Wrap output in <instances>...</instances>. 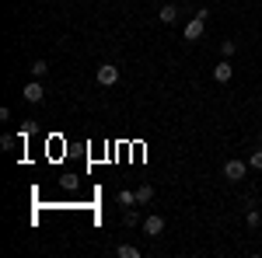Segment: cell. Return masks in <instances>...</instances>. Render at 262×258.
<instances>
[{
  "instance_id": "30bf717a",
  "label": "cell",
  "mask_w": 262,
  "mask_h": 258,
  "mask_svg": "<svg viewBox=\"0 0 262 258\" xmlns=\"http://www.w3.org/2000/svg\"><path fill=\"white\" fill-rule=\"evenodd\" d=\"M28 70H32V77H35V80H42L46 74H49V63H46V60H35L32 66H28Z\"/></svg>"
},
{
  "instance_id": "5b68a950",
  "label": "cell",
  "mask_w": 262,
  "mask_h": 258,
  "mask_svg": "<svg viewBox=\"0 0 262 258\" xmlns=\"http://www.w3.org/2000/svg\"><path fill=\"white\" fill-rule=\"evenodd\" d=\"M143 230H147L150 238H161V234H164V217H158V213H150V217L143 220Z\"/></svg>"
},
{
  "instance_id": "5bb4252c",
  "label": "cell",
  "mask_w": 262,
  "mask_h": 258,
  "mask_svg": "<svg viewBox=\"0 0 262 258\" xmlns=\"http://www.w3.org/2000/svg\"><path fill=\"white\" fill-rule=\"evenodd\" d=\"M221 49H224V56H234V49H238V45H234L231 39H224V42H221Z\"/></svg>"
},
{
  "instance_id": "7c38bea8",
  "label": "cell",
  "mask_w": 262,
  "mask_h": 258,
  "mask_svg": "<svg viewBox=\"0 0 262 258\" xmlns=\"http://www.w3.org/2000/svg\"><path fill=\"white\" fill-rule=\"evenodd\" d=\"M248 168H252V171H262V150H252V157H248Z\"/></svg>"
},
{
  "instance_id": "52a82bcc",
  "label": "cell",
  "mask_w": 262,
  "mask_h": 258,
  "mask_svg": "<svg viewBox=\"0 0 262 258\" xmlns=\"http://www.w3.org/2000/svg\"><path fill=\"white\" fill-rule=\"evenodd\" d=\"M158 14H161V25H171V21L179 18V7H175V4H164Z\"/></svg>"
},
{
  "instance_id": "ba28073f",
  "label": "cell",
  "mask_w": 262,
  "mask_h": 258,
  "mask_svg": "<svg viewBox=\"0 0 262 258\" xmlns=\"http://www.w3.org/2000/svg\"><path fill=\"white\" fill-rule=\"evenodd\" d=\"M150 199H154V185H140L137 189V206H147Z\"/></svg>"
},
{
  "instance_id": "6da1fadb",
  "label": "cell",
  "mask_w": 262,
  "mask_h": 258,
  "mask_svg": "<svg viewBox=\"0 0 262 258\" xmlns=\"http://www.w3.org/2000/svg\"><path fill=\"white\" fill-rule=\"evenodd\" d=\"M95 80H98L101 87H116V84H119V66H112V63H101L98 70H95Z\"/></svg>"
},
{
  "instance_id": "277c9868",
  "label": "cell",
  "mask_w": 262,
  "mask_h": 258,
  "mask_svg": "<svg viewBox=\"0 0 262 258\" xmlns=\"http://www.w3.org/2000/svg\"><path fill=\"white\" fill-rule=\"evenodd\" d=\"M245 171H248V168H245V160H238V157L224 164V178H227V181H242Z\"/></svg>"
},
{
  "instance_id": "4fadbf2b",
  "label": "cell",
  "mask_w": 262,
  "mask_h": 258,
  "mask_svg": "<svg viewBox=\"0 0 262 258\" xmlns=\"http://www.w3.org/2000/svg\"><path fill=\"white\" fill-rule=\"evenodd\" d=\"M119 202L122 206H137V192H119Z\"/></svg>"
},
{
  "instance_id": "9a60e30c",
  "label": "cell",
  "mask_w": 262,
  "mask_h": 258,
  "mask_svg": "<svg viewBox=\"0 0 262 258\" xmlns=\"http://www.w3.org/2000/svg\"><path fill=\"white\" fill-rule=\"evenodd\" d=\"M122 223H126V227H133V223H137V209H126V217H122Z\"/></svg>"
},
{
  "instance_id": "7a4b0ae2",
  "label": "cell",
  "mask_w": 262,
  "mask_h": 258,
  "mask_svg": "<svg viewBox=\"0 0 262 258\" xmlns=\"http://www.w3.org/2000/svg\"><path fill=\"white\" fill-rule=\"evenodd\" d=\"M21 95H25V101H28V105H42V98H46V87H42V80H28V84H25V91H21Z\"/></svg>"
},
{
  "instance_id": "3957f363",
  "label": "cell",
  "mask_w": 262,
  "mask_h": 258,
  "mask_svg": "<svg viewBox=\"0 0 262 258\" xmlns=\"http://www.w3.org/2000/svg\"><path fill=\"white\" fill-rule=\"evenodd\" d=\"M203 28H206V21H203V18H189V21H185V32H182L185 42H200L203 39Z\"/></svg>"
},
{
  "instance_id": "9c48e42d",
  "label": "cell",
  "mask_w": 262,
  "mask_h": 258,
  "mask_svg": "<svg viewBox=\"0 0 262 258\" xmlns=\"http://www.w3.org/2000/svg\"><path fill=\"white\" fill-rule=\"evenodd\" d=\"M116 255H119V258H140V248H137V244H119Z\"/></svg>"
},
{
  "instance_id": "8fae6325",
  "label": "cell",
  "mask_w": 262,
  "mask_h": 258,
  "mask_svg": "<svg viewBox=\"0 0 262 258\" xmlns=\"http://www.w3.org/2000/svg\"><path fill=\"white\" fill-rule=\"evenodd\" d=\"M245 223H248V227H252V230H255V227H259V223H262L259 209H248V213H245Z\"/></svg>"
},
{
  "instance_id": "8992f818",
  "label": "cell",
  "mask_w": 262,
  "mask_h": 258,
  "mask_svg": "<svg viewBox=\"0 0 262 258\" xmlns=\"http://www.w3.org/2000/svg\"><path fill=\"white\" fill-rule=\"evenodd\" d=\"M234 77V66H231V63L224 60V63H217V66H213V80H217V84H227V80Z\"/></svg>"
}]
</instances>
